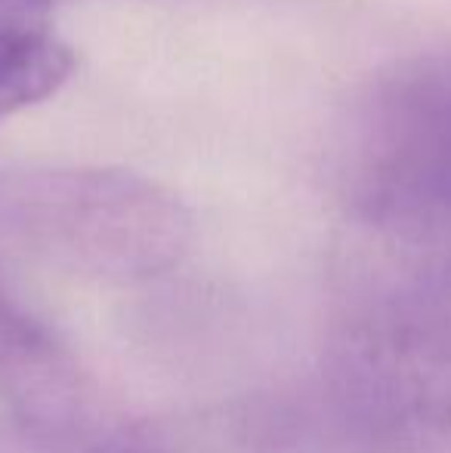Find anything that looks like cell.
Wrapping results in <instances>:
<instances>
[{
	"mask_svg": "<svg viewBox=\"0 0 451 453\" xmlns=\"http://www.w3.org/2000/svg\"><path fill=\"white\" fill-rule=\"evenodd\" d=\"M0 226L31 257L105 280L167 272L192 234L167 188L121 170L16 176L0 191Z\"/></svg>",
	"mask_w": 451,
	"mask_h": 453,
	"instance_id": "cell-1",
	"label": "cell"
},
{
	"mask_svg": "<svg viewBox=\"0 0 451 453\" xmlns=\"http://www.w3.org/2000/svg\"><path fill=\"white\" fill-rule=\"evenodd\" d=\"M331 395L362 453H451V296L427 287L338 336Z\"/></svg>",
	"mask_w": 451,
	"mask_h": 453,
	"instance_id": "cell-2",
	"label": "cell"
},
{
	"mask_svg": "<svg viewBox=\"0 0 451 453\" xmlns=\"http://www.w3.org/2000/svg\"><path fill=\"white\" fill-rule=\"evenodd\" d=\"M0 395L41 438L66 444L97 423V401L72 355L0 280Z\"/></svg>",
	"mask_w": 451,
	"mask_h": 453,
	"instance_id": "cell-3",
	"label": "cell"
},
{
	"mask_svg": "<svg viewBox=\"0 0 451 453\" xmlns=\"http://www.w3.org/2000/svg\"><path fill=\"white\" fill-rule=\"evenodd\" d=\"M72 68V50L47 28L0 35V120L53 96Z\"/></svg>",
	"mask_w": 451,
	"mask_h": 453,
	"instance_id": "cell-4",
	"label": "cell"
},
{
	"mask_svg": "<svg viewBox=\"0 0 451 453\" xmlns=\"http://www.w3.org/2000/svg\"><path fill=\"white\" fill-rule=\"evenodd\" d=\"M68 453H170L161 441L149 435V432L127 429V426H103L97 423L74 435L72 441L62 444Z\"/></svg>",
	"mask_w": 451,
	"mask_h": 453,
	"instance_id": "cell-5",
	"label": "cell"
},
{
	"mask_svg": "<svg viewBox=\"0 0 451 453\" xmlns=\"http://www.w3.org/2000/svg\"><path fill=\"white\" fill-rule=\"evenodd\" d=\"M53 0H0V35L47 28Z\"/></svg>",
	"mask_w": 451,
	"mask_h": 453,
	"instance_id": "cell-6",
	"label": "cell"
}]
</instances>
